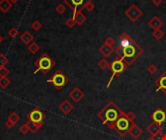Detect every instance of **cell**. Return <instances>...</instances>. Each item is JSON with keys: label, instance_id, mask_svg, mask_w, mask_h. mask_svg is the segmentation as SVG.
Segmentation results:
<instances>
[{"label": "cell", "instance_id": "cell-22", "mask_svg": "<svg viewBox=\"0 0 166 140\" xmlns=\"http://www.w3.org/2000/svg\"><path fill=\"white\" fill-rule=\"evenodd\" d=\"M11 85V81L7 77H0V88L5 89Z\"/></svg>", "mask_w": 166, "mask_h": 140}, {"label": "cell", "instance_id": "cell-11", "mask_svg": "<svg viewBox=\"0 0 166 140\" xmlns=\"http://www.w3.org/2000/svg\"><path fill=\"white\" fill-rule=\"evenodd\" d=\"M154 84L156 86V92H162L163 93H166V71H164L157 78Z\"/></svg>", "mask_w": 166, "mask_h": 140}, {"label": "cell", "instance_id": "cell-45", "mask_svg": "<svg viewBox=\"0 0 166 140\" xmlns=\"http://www.w3.org/2000/svg\"><path fill=\"white\" fill-rule=\"evenodd\" d=\"M165 60H166V57H165Z\"/></svg>", "mask_w": 166, "mask_h": 140}, {"label": "cell", "instance_id": "cell-26", "mask_svg": "<svg viewBox=\"0 0 166 140\" xmlns=\"http://www.w3.org/2000/svg\"><path fill=\"white\" fill-rule=\"evenodd\" d=\"M8 120H10L11 122H13L15 124H16L19 122V121L21 120V117L19 116L16 112H12V113H11V114L9 115V117H8Z\"/></svg>", "mask_w": 166, "mask_h": 140}, {"label": "cell", "instance_id": "cell-1", "mask_svg": "<svg viewBox=\"0 0 166 140\" xmlns=\"http://www.w3.org/2000/svg\"><path fill=\"white\" fill-rule=\"evenodd\" d=\"M123 113L124 112L114 101H110L105 107L101 109V111L97 114V117L101 120L103 124H106L111 130H114L116 123Z\"/></svg>", "mask_w": 166, "mask_h": 140}, {"label": "cell", "instance_id": "cell-31", "mask_svg": "<svg viewBox=\"0 0 166 140\" xmlns=\"http://www.w3.org/2000/svg\"><path fill=\"white\" fill-rule=\"evenodd\" d=\"M56 11L59 15H62L65 13V11H66V7H65V5H63V4H59L56 8Z\"/></svg>", "mask_w": 166, "mask_h": 140}, {"label": "cell", "instance_id": "cell-27", "mask_svg": "<svg viewBox=\"0 0 166 140\" xmlns=\"http://www.w3.org/2000/svg\"><path fill=\"white\" fill-rule=\"evenodd\" d=\"M19 130H20V132L21 134H24V135H26L28 133V132L30 131V128H29V124L28 123H25L22 126L20 127V128H19Z\"/></svg>", "mask_w": 166, "mask_h": 140}, {"label": "cell", "instance_id": "cell-6", "mask_svg": "<svg viewBox=\"0 0 166 140\" xmlns=\"http://www.w3.org/2000/svg\"><path fill=\"white\" fill-rule=\"evenodd\" d=\"M131 124H133V123H131L128 120V118H127V116H126V113H123V114L119 117V119L117 121V123H116L114 130L117 132L121 137H124V136L128 133V130L131 126Z\"/></svg>", "mask_w": 166, "mask_h": 140}, {"label": "cell", "instance_id": "cell-39", "mask_svg": "<svg viewBox=\"0 0 166 140\" xmlns=\"http://www.w3.org/2000/svg\"><path fill=\"white\" fill-rule=\"evenodd\" d=\"M162 136H163V133H158V134H156V135H154V136H153V137L154 138V140H162Z\"/></svg>", "mask_w": 166, "mask_h": 140}, {"label": "cell", "instance_id": "cell-32", "mask_svg": "<svg viewBox=\"0 0 166 140\" xmlns=\"http://www.w3.org/2000/svg\"><path fill=\"white\" fill-rule=\"evenodd\" d=\"M31 27H32V29H34L35 31H38L42 28V23L39 21H34L31 23Z\"/></svg>", "mask_w": 166, "mask_h": 140}, {"label": "cell", "instance_id": "cell-35", "mask_svg": "<svg viewBox=\"0 0 166 140\" xmlns=\"http://www.w3.org/2000/svg\"><path fill=\"white\" fill-rule=\"evenodd\" d=\"M94 8H95L94 4L92 3V1H90V2H88L86 6H84V10H87V11L88 12V13H90V12H92V11L94 10Z\"/></svg>", "mask_w": 166, "mask_h": 140}, {"label": "cell", "instance_id": "cell-36", "mask_svg": "<svg viewBox=\"0 0 166 140\" xmlns=\"http://www.w3.org/2000/svg\"><path fill=\"white\" fill-rule=\"evenodd\" d=\"M105 43H106V44L109 45V46H111V47H114L115 44H116V40H115V39H114L113 37L109 36V37H107V38H106Z\"/></svg>", "mask_w": 166, "mask_h": 140}, {"label": "cell", "instance_id": "cell-15", "mask_svg": "<svg viewBox=\"0 0 166 140\" xmlns=\"http://www.w3.org/2000/svg\"><path fill=\"white\" fill-rule=\"evenodd\" d=\"M59 109L63 113L64 115H68L69 113H71L73 109H74V106H73V104L70 102V101L64 100L59 105Z\"/></svg>", "mask_w": 166, "mask_h": 140}, {"label": "cell", "instance_id": "cell-30", "mask_svg": "<svg viewBox=\"0 0 166 140\" xmlns=\"http://www.w3.org/2000/svg\"><path fill=\"white\" fill-rule=\"evenodd\" d=\"M9 74H10V70L6 66L0 67V77H7Z\"/></svg>", "mask_w": 166, "mask_h": 140}, {"label": "cell", "instance_id": "cell-9", "mask_svg": "<svg viewBox=\"0 0 166 140\" xmlns=\"http://www.w3.org/2000/svg\"><path fill=\"white\" fill-rule=\"evenodd\" d=\"M26 118H27L28 122L41 123V122H44V120L46 119V115L39 108H34L32 111H30V113H28Z\"/></svg>", "mask_w": 166, "mask_h": 140}, {"label": "cell", "instance_id": "cell-40", "mask_svg": "<svg viewBox=\"0 0 166 140\" xmlns=\"http://www.w3.org/2000/svg\"><path fill=\"white\" fill-rule=\"evenodd\" d=\"M152 1L153 3V5H156V6H159L162 3V0H152Z\"/></svg>", "mask_w": 166, "mask_h": 140}, {"label": "cell", "instance_id": "cell-24", "mask_svg": "<svg viewBox=\"0 0 166 140\" xmlns=\"http://www.w3.org/2000/svg\"><path fill=\"white\" fill-rule=\"evenodd\" d=\"M27 49H28V51H29L30 53L34 54H36V53L39 52L40 47H39V45L37 44V43H35V42H32L31 44H29V45H28Z\"/></svg>", "mask_w": 166, "mask_h": 140}, {"label": "cell", "instance_id": "cell-21", "mask_svg": "<svg viewBox=\"0 0 166 140\" xmlns=\"http://www.w3.org/2000/svg\"><path fill=\"white\" fill-rule=\"evenodd\" d=\"M29 124V128H30V132H32V133H35L36 131H38L40 130V128L43 127L44 122H41V123H31V122H27Z\"/></svg>", "mask_w": 166, "mask_h": 140}, {"label": "cell", "instance_id": "cell-7", "mask_svg": "<svg viewBox=\"0 0 166 140\" xmlns=\"http://www.w3.org/2000/svg\"><path fill=\"white\" fill-rule=\"evenodd\" d=\"M62 1L73 11V14H75L79 10L83 11L84 6L92 0H62Z\"/></svg>", "mask_w": 166, "mask_h": 140}, {"label": "cell", "instance_id": "cell-41", "mask_svg": "<svg viewBox=\"0 0 166 140\" xmlns=\"http://www.w3.org/2000/svg\"><path fill=\"white\" fill-rule=\"evenodd\" d=\"M3 41H4V38H3L2 35H0V44H1Z\"/></svg>", "mask_w": 166, "mask_h": 140}, {"label": "cell", "instance_id": "cell-13", "mask_svg": "<svg viewBox=\"0 0 166 140\" xmlns=\"http://www.w3.org/2000/svg\"><path fill=\"white\" fill-rule=\"evenodd\" d=\"M147 131L150 134V136H154L162 132V126L158 123L152 122L148 127H147Z\"/></svg>", "mask_w": 166, "mask_h": 140}, {"label": "cell", "instance_id": "cell-37", "mask_svg": "<svg viewBox=\"0 0 166 140\" xmlns=\"http://www.w3.org/2000/svg\"><path fill=\"white\" fill-rule=\"evenodd\" d=\"M126 116H127V118H128V120L130 121L131 123H134V120H135V118H136V115H135L132 111L127 112L126 113Z\"/></svg>", "mask_w": 166, "mask_h": 140}, {"label": "cell", "instance_id": "cell-18", "mask_svg": "<svg viewBox=\"0 0 166 140\" xmlns=\"http://www.w3.org/2000/svg\"><path fill=\"white\" fill-rule=\"evenodd\" d=\"M73 19H74V21L76 22V25H84V22L87 21V17L83 14L82 11H77V13L73 14Z\"/></svg>", "mask_w": 166, "mask_h": 140}, {"label": "cell", "instance_id": "cell-10", "mask_svg": "<svg viewBox=\"0 0 166 140\" xmlns=\"http://www.w3.org/2000/svg\"><path fill=\"white\" fill-rule=\"evenodd\" d=\"M150 118L153 119V122L158 123L159 124H162L166 121V113L162 110L161 108H157L156 111L153 112Z\"/></svg>", "mask_w": 166, "mask_h": 140}, {"label": "cell", "instance_id": "cell-14", "mask_svg": "<svg viewBox=\"0 0 166 140\" xmlns=\"http://www.w3.org/2000/svg\"><path fill=\"white\" fill-rule=\"evenodd\" d=\"M128 133L130 134V136H131L132 138L138 139V138L142 135L143 130H142V128L138 126V124H136L135 123H133V124H131V126H130V127H129Z\"/></svg>", "mask_w": 166, "mask_h": 140}, {"label": "cell", "instance_id": "cell-34", "mask_svg": "<svg viewBox=\"0 0 166 140\" xmlns=\"http://www.w3.org/2000/svg\"><path fill=\"white\" fill-rule=\"evenodd\" d=\"M157 67L154 64H150L149 65V67H148V72L150 74V75H154L156 72H157Z\"/></svg>", "mask_w": 166, "mask_h": 140}, {"label": "cell", "instance_id": "cell-4", "mask_svg": "<svg viewBox=\"0 0 166 140\" xmlns=\"http://www.w3.org/2000/svg\"><path fill=\"white\" fill-rule=\"evenodd\" d=\"M127 67H128V66L125 64V62L123 61L122 58H119V57L115 58L113 61L110 62L109 69L112 71V76H111L110 80H109V82H108V84H107V88H109L111 86V83L113 82L114 78L117 77V76H121L122 74L124 72V70Z\"/></svg>", "mask_w": 166, "mask_h": 140}, {"label": "cell", "instance_id": "cell-25", "mask_svg": "<svg viewBox=\"0 0 166 140\" xmlns=\"http://www.w3.org/2000/svg\"><path fill=\"white\" fill-rule=\"evenodd\" d=\"M164 36V32L161 29H157V30H153V37L156 40H161Z\"/></svg>", "mask_w": 166, "mask_h": 140}, {"label": "cell", "instance_id": "cell-44", "mask_svg": "<svg viewBox=\"0 0 166 140\" xmlns=\"http://www.w3.org/2000/svg\"><path fill=\"white\" fill-rule=\"evenodd\" d=\"M147 140H154V138L153 137V136H150V138H148Z\"/></svg>", "mask_w": 166, "mask_h": 140}, {"label": "cell", "instance_id": "cell-5", "mask_svg": "<svg viewBox=\"0 0 166 140\" xmlns=\"http://www.w3.org/2000/svg\"><path fill=\"white\" fill-rule=\"evenodd\" d=\"M47 83L52 84L53 87L57 91H61L69 83V78L61 70H56L52 77L47 80Z\"/></svg>", "mask_w": 166, "mask_h": 140}, {"label": "cell", "instance_id": "cell-42", "mask_svg": "<svg viewBox=\"0 0 166 140\" xmlns=\"http://www.w3.org/2000/svg\"><path fill=\"white\" fill-rule=\"evenodd\" d=\"M9 1L11 2V3H13V4H15V3H17L19 0H9Z\"/></svg>", "mask_w": 166, "mask_h": 140}, {"label": "cell", "instance_id": "cell-20", "mask_svg": "<svg viewBox=\"0 0 166 140\" xmlns=\"http://www.w3.org/2000/svg\"><path fill=\"white\" fill-rule=\"evenodd\" d=\"M13 7V3H11L9 0H0V11L3 13L9 12Z\"/></svg>", "mask_w": 166, "mask_h": 140}, {"label": "cell", "instance_id": "cell-33", "mask_svg": "<svg viewBox=\"0 0 166 140\" xmlns=\"http://www.w3.org/2000/svg\"><path fill=\"white\" fill-rule=\"evenodd\" d=\"M65 25H66V26L69 27V28H73V27H74V25H76V22L74 21V19H73V17L72 18H69L67 21L65 22Z\"/></svg>", "mask_w": 166, "mask_h": 140}, {"label": "cell", "instance_id": "cell-28", "mask_svg": "<svg viewBox=\"0 0 166 140\" xmlns=\"http://www.w3.org/2000/svg\"><path fill=\"white\" fill-rule=\"evenodd\" d=\"M9 62L8 57H7L5 54H0V67H3V66H5L7 63Z\"/></svg>", "mask_w": 166, "mask_h": 140}, {"label": "cell", "instance_id": "cell-12", "mask_svg": "<svg viewBox=\"0 0 166 140\" xmlns=\"http://www.w3.org/2000/svg\"><path fill=\"white\" fill-rule=\"evenodd\" d=\"M84 92L78 87L74 88L70 92H69V97H70V98L76 103L80 102V101L84 98Z\"/></svg>", "mask_w": 166, "mask_h": 140}, {"label": "cell", "instance_id": "cell-17", "mask_svg": "<svg viewBox=\"0 0 166 140\" xmlns=\"http://www.w3.org/2000/svg\"><path fill=\"white\" fill-rule=\"evenodd\" d=\"M99 52H100V54H101L104 57L108 58L112 54H113L114 48H113V47L109 46L108 44H106V43H104V44L99 48Z\"/></svg>", "mask_w": 166, "mask_h": 140}, {"label": "cell", "instance_id": "cell-19", "mask_svg": "<svg viewBox=\"0 0 166 140\" xmlns=\"http://www.w3.org/2000/svg\"><path fill=\"white\" fill-rule=\"evenodd\" d=\"M20 39L24 44L29 45V44H31L32 41L34 40V36L29 32V31H24V32L20 36Z\"/></svg>", "mask_w": 166, "mask_h": 140}, {"label": "cell", "instance_id": "cell-38", "mask_svg": "<svg viewBox=\"0 0 166 140\" xmlns=\"http://www.w3.org/2000/svg\"><path fill=\"white\" fill-rule=\"evenodd\" d=\"M5 126L7 128H9V130H11V128H13L15 127V124L13 122H11L10 120H7L5 122Z\"/></svg>", "mask_w": 166, "mask_h": 140}, {"label": "cell", "instance_id": "cell-2", "mask_svg": "<svg viewBox=\"0 0 166 140\" xmlns=\"http://www.w3.org/2000/svg\"><path fill=\"white\" fill-rule=\"evenodd\" d=\"M115 53L118 57L122 58L125 62L127 66H130L134 63L135 60H137L141 57V54H143L144 50L133 40L128 45L122 47V48L117 47V49L115 50Z\"/></svg>", "mask_w": 166, "mask_h": 140}, {"label": "cell", "instance_id": "cell-23", "mask_svg": "<svg viewBox=\"0 0 166 140\" xmlns=\"http://www.w3.org/2000/svg\"><path fill=\"white\" fill-rule=\"evenodd\" d=\"M98 66L102 70L109 69V67H110V62L107 60V58L103 57V58H101V60L98 61Z\"/></svg>", "mask_w": 166, "mask_h": 140}, {"label": "cell", "instance_id": "cell-16", "mask_svg": "<svg viewBox=\"0 0 166 140\" xmlns=\"http://www.w3.org/2000/svg\"><path fill=\"white\" fill-rule=\"evenodd\" d=\"M148 25L153 30H157V29H160V27L163 25V22H162L158 17L154 16V17L150 19V21L148 22Z\"/></svg>", "mask_w": 166, "mask_h": 140}, {"label": "cell", "instance_id": "cell-43", "mask_svg": "<svg viewBox=\"0 0 166 140\" xmlns=\"http://www.w3.org/2000/svg\"><path fill=\"white\" fill-rule=\"evenodd\" d=\"M162 140H166V133H163V136H162Z\"/></svg>", "mask_w": 166, "mask_h": 140}, {"label": "cell", "instance_id": "cell-29", "mask_svg": "<svg viewBox=\"0 0 166 140\" xmlns=\"http://www.w3.org/2000/svg\"><path fill=\"white\" fill-rule=\"evenodd\" d=\"M8 34L11 38L15 39L19 35V30L16 28V27H12V28H10V30L8 31Z\"/></svg>", "mask_w": 166, "mask_h": 140}, {"label": "cell", "instance_id": "cell-3", "mask_svg": "<svg viewBox=\"0 0 166 140\" xmlns=\"http://www.w3.org/2000/svg\"><path fill=\"white\" fill-rule=\"evenodd\" d=\"M34 64H35V66L37 67V69L34 71V74L38 73V71H42L43 74H47L50 70L56 65V62L53 61V60L48 54H43L35 61Z\"/></svg>", "mask_w": 166, "mask_h": 140}, {"label": "cell", "instance_id": "cell-8", "mask_svg": "<svg viewBox=\"0 0 166 140\" xmlns=\"http://www.w3.org/2000/svg\"><path fill=\"white\" fill-rule=\"evenodd\" d=\"M124 15L128 18L131 22H137L139 19H140L143 16V12L139 9L137 5L132 4L129 8H127V10L124 12Z\"/></svg>", "mask_w": 166, "mask_h": 140}]
</instances>
